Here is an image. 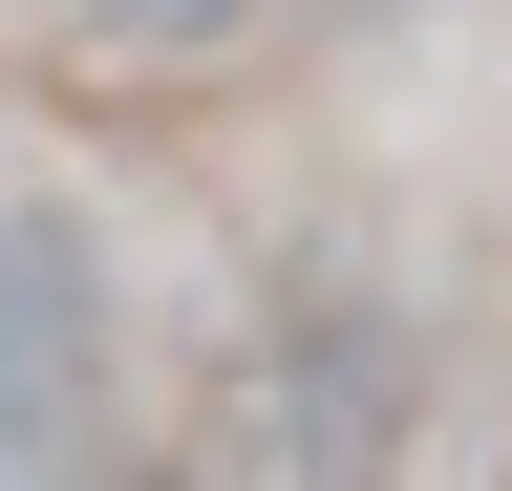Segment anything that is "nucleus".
Here are the masks:
<instances>
[{"mask_svg":"<svg viewBox=\"0 0 512 491\" xmlns=\"http://www.w3.org/2000/svg\"><path fill=\"white\" fill-rule=\"evenodd\" d=\"M107 449V257L86 214L0 193V491H86Z\"/></svg>","mask_w":512,"mask_h":491,"instance_id":"f257e3e1","label":"nucleus"},{"mask_svg":"<svg viewBox=\"0 0 512 491\" xmlns=\"http://www.w3.org/2000/svg\"><path fill=\"white\" fill-rule=\"evenodd\" d=\"M150 22H171V0H150Z\"/></svg>","mask_w":512,"mask_h":491,"instance_id":"f03ea898","label":"nucleus"}]
</instances>
